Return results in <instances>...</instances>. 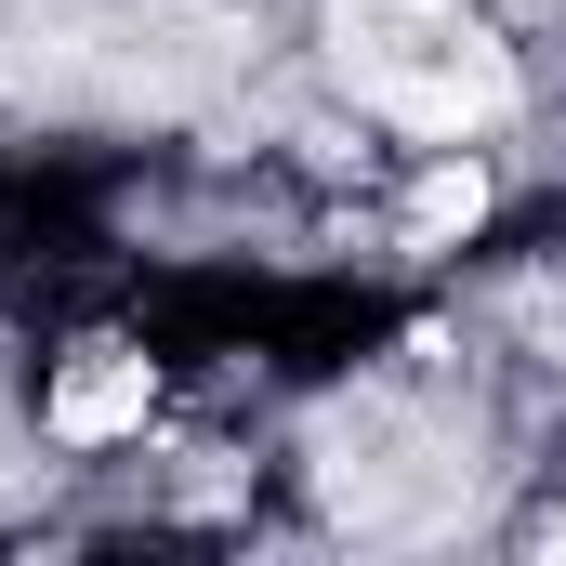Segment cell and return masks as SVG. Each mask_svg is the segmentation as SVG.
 Masks as SVG:
<instances>
[{"label": "cell", "instance_id": "6da1fadb", "mask_svg": "<svg viewBox=\"0 0 566 566\" xmlns=\"http://www.w3.org/2000/svg\"><path fill=\"white\" fill-rule=\"evenodd\" d=\"M145 409H158V369H145L133 343H93L66 382H53V434L66 448H106V434H145Z\"/></svg>", "mask_w": 566, "mask_h": 566}, {"label": "cell", "instance_id": "7a4b0ae2", "mask_svg": "<svg viewBox=\"0 0 566 566\" xmlns=\"http://www.w3.org/2000/svg\"><path fill=\"white\" fill-rule=\"evenodd\" d=\"M474 211H488V171H474V158H448V171L422 185V211H409V224H422V238H461Z\"/></svg>", "mask_w": 566, "mask_h": 566}]
</instances>
